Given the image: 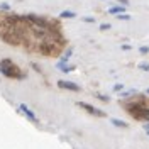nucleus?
Here are the masks:
<instances>
[{"mask_svg": "<svg viewBox=\"0 0 149 149\" xmlns=\"http://www.w3.org/2000/svg\"><path fill=\"white\" fill-rule=\"evenodd\" d=\"M0 73L5 74L7 78H15V80H20L22 78V71L12 61H9V59H3L0 63Z\"/></svg>", "mask_w": 149, "mask_h": 149, "instance_id": "f03ea898", "label": "nucleus"}, {"mask_svg": "<svg viewBox=\"0 0 149 149\" xmlns=\"http://www.w3.org/2000/svg\"><path fill=\"white\" fill-rule=\"evenodd\" d=\"M144 129H146V132H148V136H149V122H146V124H144Z\"/></svg>", "mask_w": 149, "mask_h": 149, "instance_id": "6ab92c4d", "label": "nucleus"}, {"mask_svg": "<svg viewBox=\"0 0 149 149\" xmlns=\"http://www.w3.org/2000/svg\"><path fill=\"white\" fill-rule=\"evenodd\" d=\"M117 17H119V20H130V15H125V14H119Z\"/></svg>", "mask_w": 149, "mask_h": 149, "instance_id": "9b49d317", "label": "nucleus"}, {"mask_svg": "<svg viewBox=\"0 0 149 149\" xmlns=\"http://www.w3.org/2000/svg\"><path fill=\"white\" fill-rule=\"evenodd\" d=\"M78 105L83 109V110H86L88 113H92V115H97V117H107V113L103 110H98V109H95V107H92V105H88V103L85 102H78Z\"/></svg>", "mask_w": 149, "mask_h": 149, "instance_id": "7ed1b4c3", "label": "nucleus"}, {"mask_svg": "<svg viewBox=\"0 0 149 149\" xmlns=\"http://www.w3.org/2000/svg\"><path fill=\"white\" fill-rule=\"evenodd\" d=\"M19 110L22 112V113H24V115H26V117H27V119H29L31 122H37L36 113H34V112L31 110V109H29V107L26 105V103H20V105H19Z\"/></svg>", "mask_w": 149, "mask_h": 149, "instance_id": "39448f33", "label": "nucleus"}, {"mask_svg": "<svg viewBox=\"0 0 149 149\" xmlns=\"http://www.w3.org/2000/svg\"><path fill=\"white\" fill-rule=\"evenodd\" d=\"M146 95H149V88H146Z\"/></svg>", "mask_w": 149, "mask_h": 149, "instance_id": "412c9836", "label": "nucleus"}, {"mask_svg": "<svg viewBox=\"0 0 149 149\" xmlns=\"http://www.w3.org/2000/svg\"><path fill=\"white\" fill-rule=\"evenodd\" d=\"M83 22H92V24H93V22H95V19H93V17H83Z\"/></svg>", "mask_w": 149, "mask_h": 149, "instance_id": "a211bd4d", "label": "nucleus"}, {"mask_svg": "<svg viewBox=\"0 0 149 149\" xmlns=\"http://www.w3.org/2000/svg\"><path fill=\"white\" fill-rule=\"evenodd\" d=\"M139 53H141V54H148V53H149V47H148V46L139 47Z\"/></svg>", "mask_w": 149, "mask_h": 149, "instance_id": "ddd939ff", "label": "nucleus"}, {"mask_svg": "<svg viewBox=\"0 0 149 149\" xmlns=\"http://www.w3.org/2000/svg\"><path fill=\"white\" fill-rule=\"evenodd\" d=\"M124 107H125V110L129 112L130 115H134L137 120L149 122V100L137 98V100H134V102H127Z\"/></svg>", "mask_w": 149, "mask_h": 149, "instance_id": "f257e3e1", "label": "nucleus"}, {"mask_svg": "<svg viewBox=\"0 0 149 149\" xmlns=\"http://www.w3.org/2000/svg\"><path fill=\"white\" fill-rule=\"evenodd\" d=\"M119 2H120L122 5H127V3H129V0H119Z\"/></svg>", "mask_w": 149, "mask_h": 149, "instance_id": "aec40b11", "label": "nucleus"}, {"mask_svg": "<svg viewBox=\"0 0 149 149\" xmlns=\"http://www.w3.org/2000/svg\"><path fill=\"white\" fill-rule=\"evenodd\" d=\"M58 86L63 88V90H70V92H80L81 90L76 83H73V81H65V80H59L58 81Z\"/></svg>", "mask_w": 149, "mask_h": 149, "instance_id": "20e7f679", "label": "nucleus"}, {"mask_svg": "<svg viewBox=\"0 0 149 149\" xmlns=\"http://www.w3.org/2000/svg\"><path fill=\"white\" fill-rule=\"evenodd\" d=\"M97 98H100L103 102H109V97H107V95H98V93H97Z\"/></svg>", "mask_w": 149, "mask_h": 149, "instance_id": "2eb2a0df", "label": "nucleus"}, {"mask_svg": "<svg viewBox=\"0 0 149 149\" xmlns=\"http://www.w3.org/2000/svg\"><path fill=\"white\" fill-rule=\"evenodd\" d=\"M125 12V5H113L109 9V14L110 15H119V14H124Z\"/></svg>", "mask_w": 149, "mask_h": 149, "instance_id": "423d86ee", "label": "nucleus"}, {"mask_svg": "<svg viewBox=\"0 0 149 149\" xmlns=\"http://www.w3.org/2000/svg\"><path fill=\"white\" fill-rule=\"evenodd\" d=\"M61 17L63 19H73V17H76V14H74V12H71V10H63V12H61Z\"/></svg>", "mask_w": 149, "mask_h": 149, "instance_id": "6e6552de", "label": "nucleus"}, {"mask_svg": "<svg viewBox=\"0 0 149 149\" xmlns=\"http://www.w3.org/2000/svg\"><path fill=\"white\" fill-rule=\"evenodd\" d=\"M107 29H110V24H102L100 26V31H107Z\"/></svg>", "mask_w": 149, "mask_h": 149, "instance_id": "f3484780", "label": "nucleus"}, {"mask_svg": "<svg viewBox=\"0 0 149 149\" xmlns=\"http://www.w3.org/2000/svg\"><path fill=\"white\" fill-rule=\"evenodd\" d=\"M122 88H124V85H122V83H117V85H113V92H117V93L120 92Z\"/></svg>", "mask_w": 149, "mask_h": 149, "instance_id": "f8f14e48", "label": "nucleus"}, {"mask_svg": "<svg viewBox=\"0 0 149 149\" xmlns=\"http://www.w3.org/2000/svg\"><path fill=\"white\" fill-rule=\"evenodd\" d=\"M110 122L113 124V125H117V127H122V129H127L129 127V124L124 120H119V119H110Z\"/></svg>", "mask_w": 149, "mask_h": 149, "instance_id": "0eeeda50", "label": "nucleus"}, {"mask_svg": "<svg viewBox=\"0 0 149 149\" xmlns=\"http://www.w3.org/2000/svg\"><path fill=\"white\" fill-rule=\"evenodd\" d=\"M134 93H136V90H129V92H122L120 95L122 97H130V95H134Z\"/></svg>", "mask_w": 149, "mask_h": 149, "instance_id": "4468645a", "label": "nucleus"}, {"mask_svg": "<svg viewBox=\"0 0 149 149\" xmlns=\"http://www.w3.org/2000/svg\"><path fill=\"white\" fill-rule=\"evenodd\" d=\"M0 10H5V12H9V10H10V5L3 2V3H0Z\"/></svg>", "mask_w": 149, "mask_h": 149, "instance_id": "1a4fd4ad", "label": "nucleus"}, {"mask_svg": "<svg viewBox=\"0 0 149 149\" xmlns=\"http://www.w3.org/2000/svg\"><path fill=\"white\" fill-rule=\"evenodd\" d=\"M139 68L142 70V71H149V63H141Z\"/></svg>", "mask_w": 149, "mask_h": 149, "instance_id": "9d476101", "label": "nucleus"}, {"mask_svg": "<svg viewBox=\"0 0 149 149\" xmlns=\"http://www.w3.org/2000/svg\"><path fill=\"white\" fill-rule=\"evenodd\" d=\"M120 49H122V51H130V49H132V46H129V44H122Z\"/></svg>", "mask_w": 149, "mask_h": 149, "instance_id": "dca6fc26", "label": "nucleus"}]
</instances>
